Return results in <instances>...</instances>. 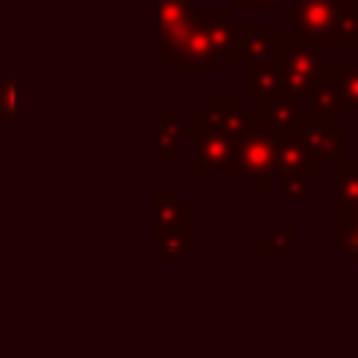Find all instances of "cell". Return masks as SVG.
<instances>
[{
  "label": "cell",
  "mask_w": 358,
  "mask_h": 358,
  "mask_svg": "<svg viewBox=\"0 0 358 358\" xmlns=\"http://www.w3.org/2000/svg\"><path fill=\"white\" fill-rule=\"evenodd\" d=\"M190 249H193V229L157 238V263H182V257Z\"/></svg>",
  "instance_id": "obj_18"
},
{
  "label": "cell",
  "mask_w": 358,
  "mask_h": 358,
  "mask_svg": "<svg viewBox=\"0 0 358 358\" xmlns=\"http://www.w3.org/2000/svg\"><path fill=\"white\" fill-rule=\"evenodd\" d=\"M280 3H285V0H280Z\"/></svg>",
  "instance_id": "obj_22"
},
{
  "label": "cell",
  "mask_w": 358,
  "mask_h": 358,
  "mask_svg": "<svg viewBox=\"0 0 358 358\" xmlns=\"http://www.w3.org/2000/svg\"><path fill=\"white\" fill-rule=\"evenodd\" d=\"M255 115H257V123H260V126H266V129H271V131H285V129H291V126L299 120L302 109H299V103H296L288 92H282V95H277V98L257 101Z\"/></svg>",
  "instance_id": "obj_16"
},
{
  "label": "cell",
  "mask_w": 358,
  "mask_h": 358,
  "mask_svg": "<svg viewBox=\"0 0 358 358\" xmlns=\"http://www.w3.org/2000/svg\"><path fill=\"white\" fill-rule=\"evenodd\" d=\"M291 131L299 137L308 159L313 162V168L322 171V165L338 162L347 157L344 151V137H347V126L336 123L333 115H316V112H302L299 120L291 126Z\"/></svg>",
  "instance_id": "obj_6"
},
{
  "label": "cell",
  "mask_w": 358,
  "mask_h": 358,
  "mask_svg": "<svg viewBox=\"0 0 358 358\" xmlns=\"http://www.w3.org/2000/svg\"><path fill=\"white\" fill-rule=\"evenodd\" d=\"M333 249L341 252L347 263L358 266V232L347 221L333 224Z\"/></svg>",
  "instance_id": "obj_19"
},
{
  "label": "cell",
  "mask_w": 358,
  "mask_h": 358,
  "mask_svg": "<svg viewBox=\"0 0 358 358\" xmlns=\"http://www.w3.org/2000/svg\"><path fill=\"white\" fill-rule=\"evenodd\" d=\"M282 20L319 48H358V6L344 0H291Z\"/></svg>",
  "instance_id": "obj_1"
},
{
  "label": "cell",
  "mask_w": 358,
  "mask_h": 358,
  "mask_svg": "<svg viewBox=\"0 0 358 358\" xmlns=\"http://www.w3.org/2000/svg\"><path fill=\"white\" fill-rule=\"evenodd\" d=\"M190 137L196 140V159H193L196 176H207V173L229 176L232 173V143L235 140H224L207 131H193Z\"/></svg>",
  "instance_id": "obj_11"
},
{
  "label": "cell",
  "mask_w": 358,
  "mask_h": 358,
  "mask_svg": "<svg viewBox=\"0 0 358 358\" xmlns=\"http://www.w3.org/2000/svg\"><path fill=\"white\" fill-rule=\"evenodd\" d=\"M294 241H296V227H294V224H285V227L274 229L268 238H260V241H257V249L266 252L274 266H280V263L291 255Z\"/></svg>",
  "instance_id": "obj_17"
},
{
  "label": "cell",
  "mask_w": 358,
  "mask_h": 358,
  "mask_svg": "<svg viewBox=\"0 0 358 358\" xmlns=\"http://www.w3.org/2000/svg\"><path fill=\"white\" fill-rule=\"evenodd\" d=\"M196 14V0H157V59L165 62L168 53L179 45L190 17Z\"/></svg>",
  "instance_id": "obj_9"
},
{
  "label": "cell",
  "mask_w": 358,
  "mask_h": 358,
  "mask_svg": "<svg viewBox=\"0 0 358 358\" xmlns=\"http://www.w3.org/2000/svg\"><path fill=\"white\" fill-rule=\"evenodd\" d=\"M333 165V221H338L358 207V162L344 157Z\"/></svg>",
  "instance_id": "obj_13"
},
{
  "label": "cell",
  "mask_w": 358,
  "mask_h": 358,
  "mask_svg": "<svg viewBox=\"0 0 358 358\" xmlns=\"http://www.w3.org/2000/svg\"><path fill=\"white\" fill-rule=\"evenodd\" d=\"M277 173L282 176V199L285 201H308V182L322 171L308 159L299 137L285 129L277 131Z\"/></svg>",
  "instance_id": "obj_8"
},
{
  "label": "cell",
  "mask_w": 358,
  "mask_h": 358,
  "mask_svg": "<svg viewBox=\"0 0 358 358\" xmlns=\"http://www.w3.org/2000/svg\"><path fill=\"white\" fill-rule=\"evenodd\" d=\"M338 221H347V224H350V227L358 232V207H355V210H350V213H347L344 218H338ZM338 221H333V224H338Z\"/></svg>",
  "instance_id": "obj_21"
},
{
  "label": "cell",
  "mask_w": 358,
  "mask_h": 358,
  "mask_svg": "<svg viewBox=\"0 0 358 358\" xmlns=\"http://www.w3.org/2000/svg\"><path fill=\"white\" fill-rule=\"evenodd\" d=\"M277 67H280V78H282V90L299 103L308 101L313 87L322 78L324 70V56L319 42L299 36V34H288V36H277Z\"/></svg>",
  "instance_id": "obj_2"
},
{
  "label": "cell",
  "mask_w": 358,
  "mask_h": 358,
  "mask_svg": "<svg viewBox=\"0 0 358 358\" xmlns=\"http://www.w3.org/2000/svg\"><path fill=\"white\" fill-rule=\"evenodd\" d=\"M252 126H257V115L252 109H246L243 101L210 98L201 109H196L193 123L185 126V134L207 131V134H215V137H224V140H235L238 134H243Z\"/></svg>",
  "instance_id": "obj_7"
},
{
  "label": "cell",
  "mask_w": 358,
  "mask_h": 358,
  "mask_svg": "<svg viewBox=\"0 0 358 358\" xmlns=\"http://www.w3.org/2000/svg\"><path fill=\"white\" fill-rule=\"evenodd\" d=\"M282 78L277 62L268 64H243V95L252 101H268L282 95Z\"/></svg>",
  "instance_id": "obj_15"
},
{
  "label": "cell",
  "mask_w": 358,
  "mask_h": 358,
  "mask_svg": "<svg viewBox=\"0 0 358 358\" xmlns=\"http://www.w3.org/2000/svg\"><path fill=\"white\" fill-rule=\"evenodd\" d=\"M235 59L243 64H268L277 59V34L271 22H235Z\"/></svg>",
  "instance_id": "obj_10"
},
{
  "label": "cell",
  "mask_w": 358,
  "mask_h": 358,
  "mask_svg": "<svg viewBox=\"0 0 358 358\" xmlns=\"http://www.w3.org/2000/svg\"><path fill=\"white\" fill-rule=\"evenodd\" d=\"M182 137H185V123L182 115L173 109L157 112V162L173 165L182 159Z\"/></svg>",
  "instance_id": "obj_14"
},
{
  "label": "cell",
  "mask_w": 358,
  "mask_h": 358,
  "mask_svg": "<svg viewBox=\"0 0 358 358\" xmlns=\"http://www.w3.org/2000/svg\"><path fill=\"white\" fill-rule=\"evenodd\" d=\"M229 3H232V11H252V8H266V11H271V8L282 6L280 0H229Z\"/></svg>",
  "instance_id": "obj_20"
},
{
  "label": "cell",
  "mask_w": 358,
  "mask_h": 358,
  "mask_svg": "<svg viewBox=\"0 0 358 358\" xmlns=\"http://www.w3.org/2000/svg\"><path fill=\"white\" fill-rule=\"evenodd\" d=\"M168 70L176 73H187V76H213L218 73L221 62L213 50L210 42V31H207V8H196V14L190 17L179 45L168 53Z\"/></svg>",
  "instance_id": "obj_5"
},
{
  "label": "cell",
  "mask_w": 358,
  "mask_h": 358,
  "mask_svg": "<svg viewBox=\"0 0 358 358\" xmlns=\"http://www.w3.org/2000/svg\"><path fill=\"white\" fill-rule=\"evenodd\" d=\"M316 115H336V112H358V59L347 62H324L322 78L308 98Z\"/></svg>",
  "instance_id": "obj_4"
},
{
  "label": "cell",
  "mask_w": 358,
  "mask_h": 358,
  "mask_svg": "<svg viewBox=\"0 0 358 358\" xmlns=\"http://www.w3.org/2000/svg\"><path fill=\"white\" fill-rule=\"evenodd\" d=\"M232 173L246 187H268L277 176V131L252 126L232 143Z\"/></svg>",
  "instance_id": "obj_3"
},
{
  "label": "cell",
  "mask_w": 358,
  "mask_h": 358,
  "mask_svg": "<svg viewBox=\"0 0 358 358\" xmlns=\"http://www.w3.org/2000/svg\"><path fill=\"white\" fill-rule=\"evenodd\" d=\"M185 229H193V201H173L168 187H157V238Z\"/></svg>",
  "instance_id": "obj_12"
}]
</instances>
